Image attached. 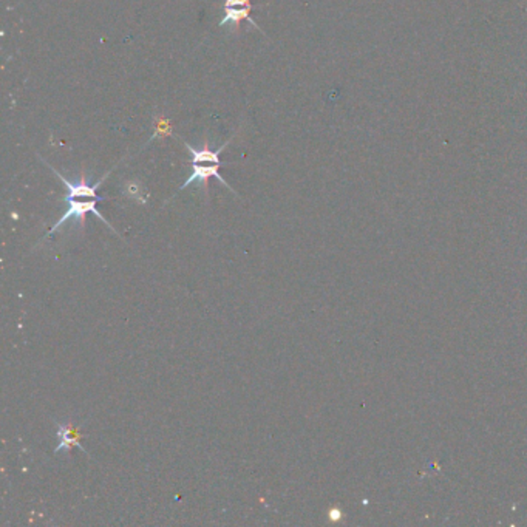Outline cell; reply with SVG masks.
I'll return each instance as SVG.
<instances>
[{"label": "cell", "mask_w": 527, "mask_h": 527, "mask_svg": "<svg viewBox=\"0 0 527 527\" xmlns=\"http://www.w3.org/2000/svg\"><path fill=\"white\" fill-rule=\"evenodd\" d=\"M45 164H47V166L53 170V172L56 174V176L59 178V180H61L65 184V187L68 189V194H67V196H65V201H67L68 207H67V210H65V214L61 216V219H59L56 221V225L53 226L47 234H45V239H48L50 235L55 234L56 230L59 228H61V226H64L67 221H76L79 226L84 228L85 226V216H87V214H93L96 216V219H100L111 230H115V228L110 225V223L107 221V219H104V215L100 212V209L96 207L98 203L105 200L104 196H100V195L96 194V190L104 183L105 178H107L111 174V170H110V172L105 174L100 181H96L93 184V186H91V184H89V181H87V176H85L84 174L81 175V178H79V181H70L65 176H62L61 172H57V170L55 167H51L48 163H45ZM115 232H116V230H115Z\"/></svg>", "instance_id": "obj_1"}, {"label": "cell", "mask_w": 527, "mask_h": 527, "mask_svg": "<svg viewBox=\"0 0 527 527\" xmlns=\"http://www.w3.org/2000/svg\"><path fill=\"white\" fill-rule=\"evenodd\" d=\"M220 167H221V163H215V164H207V163H192V175H190V176L187 178V180L183 183V186L180 187V190L189 187L190 184H194V183H200L201 186H203V189H204V192L207 194V181L210 180V178L214 176V178H216V180H219V181L223 184V186L228 187V189L230 190V192H234V194H235V190H234L232 187H230L229 184L226 183L225 178H223V176L220 175V172H219Z\"/></svg>", "instance_id": "obj_2"}, {"label": "cell", "mask_w": 527, "mask_h": 527, "mask_svg": "<svg viewBox=\"0 0 527 527\" xmlns=\"http://www.w3.org/2000/svg\"><path fill=\"white\" fill-rule=\"evenodd\" d=\"M57 441L59 444L55 449V453H59L61 450L68 453L73 447H77V449L82 450V453L87 454V450L81 444V434H79L77 428L70 423L57 424Z\"/></svg>", "instance_id": "obj_3"}, {"label": "cell", "mask_w": 527, "mask_h": 527, "mask_svg": "<svg viewBox=\"0 0 527 527\" xmlns=\"http://www.w3.org/2000/svg\"><path fill=\"white\" fill-rule=\"evenodd\" d=\"M251 10H252V5L251 6H243V8H223V17H221V21H220V26L234 25L235 31L239 33L241 21H248L249 24H251L254 26V28L260 30V26L255 24V21H254V19H251V16H249V15H251Z\"/></svg>", "instance_id": "obj_4"}, {"label": "cell", "mask_w": 527, "mask_h": 527, "mask_svg": "<svg viewBox=\"0 0 527 527\" xmlns=\"http://www.w3.org/2000/svg\"><path fill=\"white\" fill-rule=\"evenodd\" d=\"M251 0H225L223 8H243V6H251Z\"/></svg>", "instance_id": "obj_5"}]
</instances>
